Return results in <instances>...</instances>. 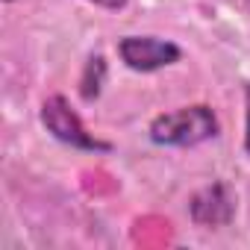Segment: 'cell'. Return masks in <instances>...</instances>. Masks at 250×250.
Masks as SVG:
<instances>
[{
	"label": "cell",
	"mask_w": 250,
	"mask_h": 250,
	"mask_svg": "<svg viewBox=\"0 0 250 250\" xmlns=\"http://www.w3.org/2000/svg\"><path fill=\"white\" fill-rule=\"evenodd\" d=\"M247 6H250V0H247Z\"/></svg>",
	"instance_id": "cell-9"
},
{
	"label": "cell",
	"mask_w": 250,
	"mask_h": 250,
	"mask_svg": "<svg viewBox=\"0 0 250 250\" xmlns=\"http://www.w3.org/2000/svg\"><path fill=\"white\" fill-rule=\"evenodd\" d=\"M118 59L136 74H153L183 59V47L156 36H124L118 39Z\"/></svg>",
	"instance_id": "cell-3"
},
{
	"label": "cell",
	"mask_w": 250,
	"mask_h": 250,
	"mask_svg": "<svg viewBox=\"0 0 250 250\" xmlns=\"http://www.w3.org/2000/svg\"><path fill=\"white\" fill-rule=\"evenodd\" d=\"M39 118L44 124V130L56 142H62V145H68L74 150H83V153H109L112 150L109 142H103L94 133H88V127L83 124V118L71 109V103H68L65 94H50L42 103Z\"/></svg>",
	"instance_id": "cell-2"
},
{
	"label": "cell",
	"mask_w": 250,
	"mask_h": 250,
	"mask_svg": "<svg viewBox=\"0 0 250 250\" xmlns=\"http://www.w3.org/2000/svg\"><path fill=\"white\" fill-rule=\"evenodd\" d=\"M3 3H15V0H3Z\"/></svg>",
	"instance_id": "cell-8"
},
{
	"label": "cell",
	"mask_w": 250,
	"mask_h": 250,
	"mask_svg": "<svg viewBox=\"0 0 250 250\" xmlns=\"http://www.w3.org/2000/svg\"><path fill=\"white\" fill-rule=\"evenodd\" d=\"M103 83H106V59L100 53H94V56H88L85 71L80 77V94H83V100L85 103L97 100L100 91H103Z\"/></svg>",
	"instance_id": "cell-5"
},
{
	"label": "cell",
	"mask_w": 250,
	"mask_h": 250,
	"mask_svg": "<svg viewBox=\"0 0 250 250\" xmlns=\"http://www.w3.org/2000/svg\"><path fill=\"white\" fill-rule=\"evenodd\" d=\"M244 153L250 156V83L244 85Z\"/></svg>",
	"instance_id": "cell-6"
},
{
	"label": "cell",
	"mask_w": 250,
	"mask_h": 250,
	"mask_svg": "<svg viewBox=\"0 0 250 250\" xmlns=\"http://www.w3.org/2000/svg\"><path fill=\"white\" fill-rule=\"evenodd\" d=\"M88 3H94L97 9H109V12H118L130 3V0H88Z\"/></svg>",
	"instance_id": "cell-7"
},
{
	"label": "cell",
	"mask_w": 250,
	"mask_h": 250,
	"mask_svg": "<svg viewBox=\"0 0 250 250\" xmlns=\"http://www.w3.org/2000/svg\"><path fill=\"white\" fill-rule=\"evenodd\" d=\"M188 215L197 227H227L235 218V194L227 183H209L188 200Z\"/></svg>",
	"instance_id": "cell-4"
},
{
	"label": "cell",
	"mask_w": 250,
	"mask_h": 250,
	"mask_svg": "<svg viewBox=\"0 0 250 250\" xmlns=\"http://www.w3.org/2000/svg\"><path fill=\"white\" fill-rule=\"evenodd\" d=\"M147 133L156 147H197L221 136V121L212 106L191 103L156 115Z\"/></svg>",
	"instance_id": "cell-1"
}]
</instances>
